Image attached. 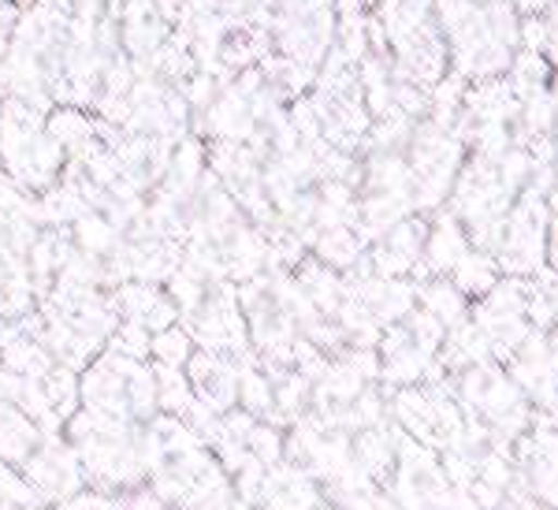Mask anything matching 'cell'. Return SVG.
I'll return each mask as SVG.
<instances>
[{"instance_id": "2", "label": "cell", "mask_w": 558, "mask_h": 510, "mask_svg": "<svg viewBox=\"0 0 558 510\" xmlns=\"http://www.w3.org/2000/svg\"><path fill=\"white\" fill-rule=\"evenodd\" d=\"M78 231H83V243L89 250H105V246H112V228L101 220H83L78 223Z\"/></svg>"}, {"instance_id": "1", "label": "cell", "mask_w": 558, "mask_h": 510, "mask_svg": "<svg viewBox=\"0 0 558 510\" xmlns=\"http://www.w3.org/2000/svg\"><path fill=\"white\" fill-rule=\"evenodd\" d=\"M49 134H52V142H60V146H83V142H89V134H94V127H89L86 116H78V112L64 109V112L52 116Z\"/></svg>"}]
</instances>
